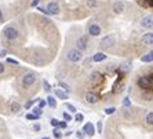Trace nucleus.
Wrapping results in <instances>:
<instances>
[{
  "mask_svg": "<svg viewBox=\"0 0 153 139\" xmlns=\"http://www.w3.org/2000/svg\"><path fill=\"white\" fill-rule=\"evenodd\" d=\"M66 58H68L71 62H79L82 61L83 58V54L80 50H77V48H73V50H69L68 54H66Z\"/></svg>",
  "mask_w": 153,
  "mask_h": 139,
  "instance_id": "1",
  "label": "nucleus"
},
{
  "mask_svg": "<svg viewBox=\"0 0 153 139\" xmlns=\"http://www.w3.org/2000/svg\"><path fill=\"white\" fill-rule=\"evenodd\" d=\"M3 33H4V36H6L7 40H15L18 36H19L18 30L14 28V26H7V28H4Z\"/></svg>",
  "mask_w": 153,
  "mask_h": 139,
  "instance_id": "2",
  "label": "nucleus"
},
{
  "mask_svg": "<svg viewBox=\"0 0 153 139\" xmlns=\"http://www.w3.org/2000/svg\"><path fill=\"white\" fill-rule=\"evenodd\" d=\"M137 83H138V86L141 87L142 89H149V88H152L153 87L152 78L148 77V76H142V77H139Z\"/></svg>",
  "mask_w": 153,
  "mask_h": 139,
  "instance_id": "3",
  "label": "nucleus"
},
{
  "mask_svg": "<svg viewBox=\"0 0 153 139\" xmlns=\"http://www.w3.org/2000/svg\"><path fill=\"white\" fill-rule=\"evenodd\" d=\"M114 41H116V37H114L113 35H108V36H105V37L101 40L100 44H101V47H102V48H108V47L113 46Z\"/></svg>",
  "mask_w": 153,
  "mask_h": 139,
  "instance_id": "4",
  "label": "nucleus"
},
{
  "mask_svg": "<svg viewBox=\"0 0 153 139\" xmlns=\"http://www.w3.org/2000/svg\"><path fill=\"white\" fill-rule=\"evenodd\" d=\"M87 44H88L87 36H82V37H79V39L76 40V48H77V50H80L82 52L87 50V47H88Z\"/></svg>",
  "mask_w": 153,
  "mask_h": 139,
  "instance_id": "5",
  "label": "nucleus"
},
{
  "mask_svg": "<svg viewBox=\"0 0 153 139\" xmlns=\"http://www.w3.org/2000/svg\"><path fill=\"white\" fill-rule=\"evenodd\" d=\"M35 81H36V75L35 73H26V75L22 77V86L24 87L32 86Z\"/></svg>",
  "mask_w": 153,
  "mask_h": 139,
  "instance_id": "6",
  "label": "nucleus"
},
{
  "mask_svg": "<svg viewBox=\"0 0 153 139\" xmlns=\"http://www.w3.org/2000/svg\"><path fill=\"white\" fill-rule=\"evenodd\" d=\"M139 25L142 26V28H145V29H152L153 28V17L152 15H146V17H143L142 19H141V22H139Z\"/></svg>",
  "mask_w": 153,
  "mask_h": 139,
  "instance_id": "7",
  "label": "nucleus"
},
{
  "mask_svg": "<svg viewBox=\"0 0 153 139\" xmlns=\"http://www.w3.org/2000/svg\"><path fill=\"white\" fill-rule=\"evenodd\" d=\"M88 33L90 36H100L101 33H102V29H101L100 25H97V24H91V25L88 26Z\"/></svg>",
  "mask_w": 153,
  "mask_h": 139,
  "instance_id": "8",
  "label": "nucleus"
},
{
  "mask_svg": "<svg viewBox=\"0 0 153 139\" xmlns=\"http://www.w3.org/2000/svg\"><path fill=\"white\" fill-rule=\"evenodd\" d=\"M83 132H84L85 135L93 136L94 134H95V127H94L93 123H87V124H84V127H83Z\"/></svg>",
  "mask_w": 153,
  "mask_h": 139,
  "instance_id": "9",
  "label": "nucleus"
},
{
  "mask_svg": "<svg viewBox=\"0 0 153 139\" xmlns=\"http://www.w3.org/2000/svg\"><path fill=\"white\" fill-rule=\"evenodd\" d=\"M124 7H126V4H124V1H121V0H117V1L113 3V11L116 14L123 13V11H124Z\"/></svg>",
  "mask_w": 153,
  "mask_h": 139,
  "instance_id": "10",
  "label": "nucleus"
},
{
  "mask_svg": "<svg viewBox=\"0 0 153 139\" xmlns=\"http://www.w3.org/2000/svg\"><path fill=\"white\" fill-rule=\"evenodd\" d=\"M47 10L50 11L51 15L59 14V6H58V3H55V1H51V3L47 6Z\"/></svg>",
  "mask_w": 153,
  "mask_h": 139,
  "instance_id": "11",
  "label": "nucleus"
},
{
  "mask_svg": "<svg viewBox=\"0 0 153 139\" xmlns=\"http://www.w3.org/2000/svg\"><path fill=\"white\" fill-rule=\"evenodd\" d=\"M142 43L145 46H153V32H148L142 36Z\"/></svg>",
  "mask_w": 153,
  "mask_h": 139,
  "instance_id": "12",
  "label": "nucleus"
},
{
  "mask_svg": "<svg viewBox=\"0 0 153 139\" xmlns=\"http://www.w3.org/2000/svg\"><path fill=\"white\" fill-rule=\"evenodd\" d=\"M85 101H87L88 104H97V102L100 101V96L94 92H87L85 94Z\"/></svg>",
  "mask_w": 153,
  "mask_h": 139,
  "instance_id": "13",
  "label": "nucleus"
},
{
  "mask_svg": "<svg viewBox=\"0 0 153 139\" xmlns=\"http://www.w3.org/2000/svg\"><path fill=\"white\" fill-rule=\"evenodd\" d=\"M141 61H142L143 64H150V62H153V51H149V52H146L145 55H142V57H141Z\"/></svg>",
  "mask_w": 153,
  "mask_h": 139,
  "instance_id": "14",
  "label": "nucleus"
},
{
  "mask_svg": "<svg viewBox=\"0 0 153 139\" xmlns=\"http://www.w3.org/2000/svg\"><path fill=\"white\" fill-rule=\"evenodd\" d=\"M105 59H106V54H103V52H97L93 57V62H102Z\"/></svg>",
  "mask_w": 153,
  "mask_h": 139,
  "instance_id": "15",
  "label": "nucleus"
},
{
  "mask_svg": "<svg viewBox=\"0 0 153 139\" xmlns=\"http://www.w3.org/2000/svg\"><path fill=\"white\" fill-rule=\"evenodd\" d=\"M47 105L50 107H53V109H55L57 107V101H55V96H47Z\"/></svg>",
  "mask_w": 153,
  "mask_h": 139,
  "instance_id": "16",
  "label": "nucleus"
},
{
  "mask_svg": "<svg viewBox=\"0 0 153 139\" xmlns=\"http://www.w3.org/2000/svg\"><path fill=\"white\" fill-rule=\"evenodd\" d=\"M55 96L59 98V99H68V92H64V91H61V89H55Z\"/></svg>",
  "mask_w": 153,
  "mask_h": 139,
  "instance_id": "17",
  "label": "nucleus"
},
{
  "mask_svg": "<svg viewBox=\"0 0 153 139\" xmlns=\"http://www.w3.org/2000/svg\"><path fill=\"white\" fill-rule=\"evenodd\" d=\"M145 121H146V124L148 125H153V112H150V113L146 114Z\"/></svg>",
  "mask_w": 153,
  "mask_h": 139,
  "instance_id": "18",
  "label": "nucleus"
},
{
  "mask_svg": "<svg viewBox=\"0 0 153 139\" xmlns=\"http://www.w3.org/2000/svg\"><path fill=\"white\" fill-rule=\"evenodd\" d=\"M11 110L14 112V113H18V112L21 110V105L17 104V102H11Z\"/></svg>",
  "mask_w": 153,
  "mask_h": 139,
  "instance_id": "19",
  "label": "nucleus"
},
{
  "mask_svg": "<svg viewBox=\"0 0 153 139\" xmlns=\"http://www.w3.org/2000/svg\"><path fill=\"white\" fill-rule=\"evenodd\" d=\"M53 135L55 136V138H57V139H61V138H62V134H61V132H59V128H58V127H55V128H54V131H53Z\"/></svg>",
  "mask_w": 153,
  "mask_h": 139,
  "instance_id": "20",
  "label": "nucleus"
},
{
  "mask_svg": "<svg viewBox=\"0 0 153 139\" xmlns=\"http://www.w3.org/2000/svg\"><path fill=\"white\" fill-rule=\"evenodd\" d=\"M32 113H33V114H36V116H39V117H40V116H42V113H43L42 107H39V106H37V107H33V109H32Z\"/></svg>",
  "mask_w": 153,
  "mask_h": 139,
  "instance_id": "21",
  "label": "nucleus"
},
{
  "mask_svg": "<svg viewBox=\"0 0 153 139\" xmlns=\"http://www.w3.org/2000/svg\"><path fill=\"white\" fill-rule=\"evenodd\" d=\"M120 69L123 72H130V69H131V64H130V62H127V64H123Z\"/></svg>",
  "mask_w": 153,
  "mask_h": 139,
  "instance_id": "22",
  "label": "nucleus"
},
{
  "mask_svg": "<svg viewBox=\"0 0 153 139\" xmlns=\"http://www.w3.org/2000/svg\"><path fill=\"white\" fill-rule=\"evenodd\" d=\"M43 87H44V91H46V92H50L51 91V86H50V83L47 81V80L43 81Z\"/></svg>",
  "mask_w": 153,
  "mask_h": 139,
  "instance_id": "23",
  "label": "nucleus"
},
{
  "mask_svg": "<svg viewBox=\"0 0 153 139\" xmlns=\"http://www.w3.org/2000/svg\"><path fill=\"white\" fill-rule=\"evenodd\" d=\"M123 106L124 107H130L131 106V101H130V98H124V99H123Z\"/></svg>",
  "mask_w": 153,
  "mask_h": 139,
  "instance_id": "24",
  "label": "nucleus"
},
{
  "mask_svg": "<svg viewBox=\"0 0 153 139\" xmlns=\"http://www.w3.org/2000/svg\"><path fill=\"white\" fill-rule=\"evenodd\" d=\"M66 109H68L71 113H76V112H77V109H76L73 105H71V104H66Z\"/></svg>",
  "mask_w": 153,
  "mask_h": 139,
  "instance_id": "25",
  "label": "nucleus"
},
{
  "mask_svg": "<svg viewBox=\"0 0 153 139\" xmlns=\"http://www.w3.org/2000/svg\"><path fill=\"white\" fill-rule=\"evenodd\" d=\"M26 120H39V116H36L33 113H29V114H26Z\"/></svg>",
  "mask_w": 153,
  "mask_h": 139,
  "instance_id": "26",
  "label": "nucleus"
},
{
  "mask_svg": "<svg viewBox=\"0 0 153 139\" xmlns=\"http://www.w3.org/2000/svg\"><path fill=\"white\" fill-rule=\"evenodd\" d=\"M75 120H76L77 123H82L83 120H84V116H83L82 113H77V114L75 116Z\"/></svg>",
  "mask_w": 153,
  "mask_h": 139,
  "instance_id": "27",
  "label": "nucleus"
},
{
  "mask_svg": "<svg viewBox=\"0 0 153 139\" xmlns=\"http://www.w3.org/2000/svg\"><path fill=\"white\" fill-rule=\"evenodd\" d=\"M116 112V107H106L105 109V114H113Z\"/></svg>",
  "mask_w": 153,
  "mask_h": 139,
  "instance_id": "28",
  "label": "nucleus"
},
{
  "mask_svg": "<svg viewBox=\"0 0 153 139\" xmlns=\"http://www.w3.org/2000/svg\"><path fill=\"white\" fill-rule=\"evenodd\" d=\"M59 86L62 87V88H64L65 91H66V92H69V91H71V88H69V86H68V84H65L64 81H59Z\"/></svg>",
  "mask_w": 153,
  "mask_h": 139,
  "instance_id": "29",
  "label": "nucleus"
},
{
  "mask_svg": "<svg viewBox=\"0 0 153 139\" xmlns=\"http://www.w3.org/2000/svg\"><path fill=\"white\" fill-rule=\"evenodd\" d=\"M87 6H88V7H97V6H98V3H97V1H94V0H87Z\"/></svg>",
  "mask_w": 153,
  "mask_h": 139,
  "instance_id": "30",
  "label": "nucleus"
},
{
  "mask_svg": "<svg viewBox=\"0 0 153 139\" xmlns=\"http://www.w3.org/2000/svg\"><path fill=\"white\" fill-rule=\"evenodd\" d=\"M39 11L42 13V14H44V15H51L50 11L47 10V8H44V7H39Z\"/></svg>",
  "mask_w": 153,
  "mask_h": 139,
  "instance_id": "31",
  "label": "nucleus"
},
{
  "mask_svg": "<svg viewBox=\"0 0 153 139\" xmlns=\"http://www.w3.org/2000/svg\"><path fill=\"white\" fill-rule=\"evenodd\" d=\"M64 120H65V121H72V116L69 113H66V112H65V113H64Z\"/></svg>",
  "mask_w": 153,
  "mask_h": 139,
  "instance_id": "32",
  "label": "nucleus"
},
{
  "mask_svg": "<svg viewBox=\"0 0 153 139\" xmlns=\"http://www.w3.org/2000/svg\"><path fill=\"white\" fill-rule=\"evenodd\" d=\"M66 125H68V121H59V124H58V128L64 129V128H66Z\"/></svg>",
  "mask_w": 153,
  "mask_h": 139,
  "instance_id": "33",
  "label": "nucleus"
},
{
  "mask_svg": "<svg viewBox=\"0 0 153 139\" xmlns=\"http://www.w3.org/2000/svg\"><path fill=\"white\" fill-rule=\"evenodd\" d=\"M91 80H93V81H97V80H98V78H101V75L100 73H93V75H91Z\"/></svg>",
  "mask_w": 153,
  "mask_h": 139,
  "instance_id": "34",
  "label": "nucleus"
},
{
  "mask_svg": "<svg viewBox=\"0 0 153 139\" xmlns=\"http://www.w3.org/2000/svg\"><path fill=\"white\" fill-rule=\"evenodd\" d=\"M51 125H53V127H54V128H55V127H58V124H59V121H58V120H57V118H51Z\"/></svg>",
  "mask_w": 153,
  "mask_h": 139,
  "instance_id": "35",
  "label": "nucleus"
},
{
  "mask_svg": "<svg viewBox=\"0 0 153 139\" xmlns=\"http://www.w3.org/2000/svg\"><path fill=\"white\" fill-rule=\"evenodd\" d=\"M84 135H85V134L83 131H77V132H76V136H77V139H83V138H84Z\"/></svg>",
  "mask_w": 153,
  "mask_h": 139,
  "instance_id": "36",
  "label": "nucleus"
},
{
  "mask_svg": "<svg viewBox=\"0 0 153 139\" xmlns=\"http://www.w3.org/2000/svg\"><path fill=\"white\" fill-rule=\"evenodd\" d=\"M7 64H11V65H18V61H17V59H13V58H7Z\"/></svg>",
  "mask_w": 153,
  "mask_h": 139,
  "instance_id": "37",
  "label": "nucleus"
},
{
  "mask_svg": "<svg viewBox=\"0 0 153 139\" xmlns=\"http://www.w3.org/2000/svg\"><path fill=\"white\" fill-rule=\"evenodd\" d=\"M97 131L100 132V134L102 132V121H98V123H97Z\"/></svg>",
  "mask_w": 153,
  "mask_h": 139,
  "instance_id": "38",
  "label": "nucleus"
},
{
  "mask_svg": "<svg viewBox=\"0 0 153 139\" xmlns=\"http://www.w3.org/2000/svg\"><path fill=\"white\" fill-rule=\"evenodd\" d=\"M46 105H47V101H43V99H39V107H46Z\"/></svg>",
  "mask_w": 153,
  "mask_h": 139,
  "instance_id": "39",
  "label": "nucleus"
},
{
  "mask_svg": "<svg viewBox=\"0 0 153 139\" xmlns=\"http://www.w3.org/2000/svg\"><path fill=\"white\" fill-rule=\"evenodd\" d=\"M32 105H33V101H28V102L25 104V109H30Z\"/></svg>",
  "mask_w": 153,
  "mask_h": 139,
  "instance_id": "40",
  "label": "nucleus"
},
{
  "mask_svg": "<svg viewBox=\"0 0 153 139\" xmlns=\"http://www.w3.org/2000/svg\"><path fill=\"white\" fill-rule=\"evenodd\" d=\"M37 4H39V0H32V3H30V6H32V7H36Z\"/></svg>",
  "mask_w": 153,
  "mask_h": 139,
  "instance_id": "41",
  "label": "nucleus"
},
{
  "mask_svg": "<svg viewBox=\"0 0 153 139\" xmlns=\"http://www.w3.org/2000/svg\"><path fill=\"white\" fill-rule=\"evenodd\" d=\"M6 54H7V51H6V50H1V51H0V57H6Z\"/></svg>",
  "mask_w": 153,
  "mask_h": 139,
  "instance_id": "42",
  "label": "nucleus"
},
{
  "mask_svg": "<svg viewBox=\"0 0 153 139\" xmlns=\"http://www.w3.org/2000/svg\"><path fill=\"white\" fill-rule=\"evenodd\" d=\"M33 129H35V131H39V129H40V125L39 124H35V125H33Z\"/></svg>",
  "mask_w": 153,
  "mask_h": 139,
  "instance_id": "43",
  "label": "nucleus"
},
{
  "mask_svg": "<svg viewBox=\"0 0 153 139\" xmlns=\"http://www.w3.org/2000/svg\"><path fill=\"white\" fill-rule=\"evenodd\" d=\"M3 72H4V65L0 62V73H3Z\"/></svg>",
  "mask_w": 153,
  "mask_h": 139,
  "instance_id": "44",
  "label": "nucleus"
},
{
  "mask_svg": "<svg viewBox=\"0 0 153 139\" xmlns=\"http://www.w3.org/2000/svg\"><path fill=\"white\" fill-rule=\"evenodd\" d=\"M1 18H3V14H1V11H0V21H1Z\"/></svg>",
  "mask_w": 153,
  "mask_h": 139,
  "instance_id": "45",
  "label": "nucleus"
},
{
  "mask_svg": "<svg viewBox=\"0 0 153 139\" xmlns=\"http://www.w3.org/2000/svg\"><path fill=\"white\" fill-rule=\"evenodd\" d=\"M43 139H50V138H47V136H44V138H43Z\"/></svg>",
  "mask_w": 153,
  "mask_h": 139,
  "instance_id": "46",
  "label": "nucleus"
}]
</instances>
